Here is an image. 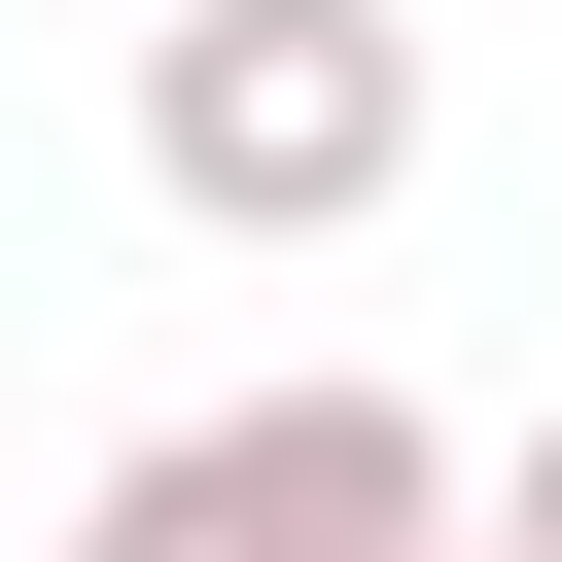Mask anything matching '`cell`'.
Segmentation results:
<instances>
[{"mask_svg": "<svg viewBox=\"0 0 562 562\" xmlns=\"http://www.w3.org/2000/svg\"><path fill=\"white\" fill-rule=\"evenodd\" d=\"M492 527V457L422 422V386H211V422H140L105 492H70V562H457Z\"/></svg>", "mask_w": 562, "mask_h": 562, "instance_id": "2", "label": "cell"}, {"mask_svg": "<svg viewBox=\"0 0 562 562\" xmlns=\"http://www.w3.org/2000/svg\"><path fill=\"white\" fill-rule=\"evenodd\" d=\"M140 35H176V0H140Z\"/></svg>", "mask_w": 562, "mask_h": 562, "instance_id": "5", "label": "cell"}, {"mask_svg": "<svg viewBox=\"0 0 562 562\" xmlns=\"http://www.w3.org/2000/svg\"><path fill=\"white\" fill-rule=\"evenodd\" d=\"M492 562H562V422H527V457H492Z\"/></svg>", "mask_w": 562, "mask_h": 562, "instance_id": "3", "label": "cell"}, {"mask_svg": "<svg viewBox=\"0 0 562 562\" xmlns=\"http://www.w3.org/2000/svg\"><path fill=\"white\" fill-rule=\"evenodd\" d=\"M457 562H492V527H457Z\"/></svg>", "mask_w": 562, "mask_h": 562, "instance_id": "4", "label": "cell"}, {"mask_svg": "<svg viewBox=\"0 0 562 562\" xmlns=\"http://www.w3.org/2000/svg\"><path fill=\"white\" fill-rule=\"evenodd\" d=\"M422 176V0H176L140 35V211L176 246H351Z\"/></svg>", "mask_w": 562, "mask_h": 562, "instance_id": "1", "label": "cell"}]
</instances>
